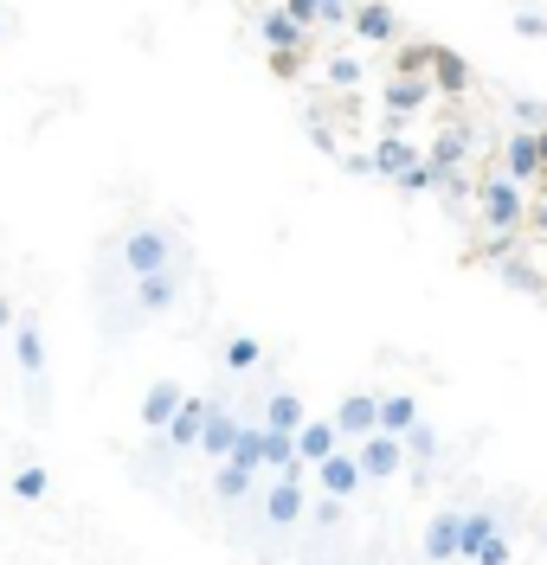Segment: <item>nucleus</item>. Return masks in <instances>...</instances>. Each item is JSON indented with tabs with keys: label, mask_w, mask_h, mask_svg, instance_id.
<instances>
[{
	"label": "nucleus",
	"mask_w": 547,
	"mask_h": 565,
	"mask_svg": "<svg viewBox=\"0 0 547 565\" xmlns=\"http://www.w3.org/2000/svg\"><path fill=\"white\" fill-rule=\"evenodd\" d=\"M476 206H483V225L503 238V232H515L522 218H528V193H522V180H509V174H496L483 193H476Z\"/></svg>",
	"instance_id": "nucleus-1"
},
{
	"label": "nucleus",
	"mask_w": 547,
	"mask_h": 565,
	"mask_svg": "<svg viewBox=\"0 0 547 565\" xmlns=\"http://www.w3.org/2000/svg\"><path fill=\"white\" fill-rule=\"evenodd\" d=\"M123 264H129V277L168 270V264H175V238H168L161 225H143V232H129V245H123Z\"/></svg>",
	"instance_id": "nucleus-2"
},
{
	"label": "nucleus",
	"mask_w": 547,
	"mask_h": 565,
	"mask_svg": "<svg viewBox=\"0 0 547 565\" xmlns=\"http://www.w3.org/2000/svg\"><path fill=\"white\" fill-rule=\"evenodd\" d=\"M361 476H393L406 462V437H393V430H367L361 437Z\"/></svg>",
	"instance_id": "nucleus-3"
},
{
	"label": "nucleus",
	"mask_w": 547,
	"mask_h": 565,
	"mask_svg": "<svg viewBox=\"0 0 547 565\" xmlns=\"http://www.w3.org/2000/svg\"><path fill=\"white\" fill-rule=\"evenodd\" d=\"M355 39H367V45H393L400 39V20H393V7H380V0H355Z\"/></svg>",
	"instance_id": "nucleus-4"
},
{
	"label": "nucleus",
	"mask_w": 547,
	"mask_h": 565,
	"mask_svg": "<svg viewBox=\"0 0 547 565\" xmlns=\"http://www.w3.org/2000/svg\"><path fill=\"white\" fill-rule=\"evenodd\" d=\"M316 476H323V494H335V501H348V494H355V489L367 482L361 462L348 457V450H328V457L316 462Z\"/></svg>",
	"instance_id": "nucleus-5"
},
{
	"label": "nucleus",
	"mask_w": 547,
	"mask_h": 565,
	"mask_svg": "<svg viewBox=\"0 0 547 565\" xmlns=\"http://www.w3.org/2000/svg\"><path fill=\"white\" fill-rule=\"evenodd\" d=\"M264 521H271V527H296V521H303V482L277 476V482L264 489Z\"/></svg>",
	"instance_id": "nucleus-6"
},
{
	"label": "nucleus",
	"mask_w": 547,
	"mask_h": 565,
	"mask_svg": "<svg viewBox=\"0 0 547 565\" xmlns=\"http://www.w3.org/2000/svg\"><path fill=\"white\" fill-rule=\"evenodd\" d=\"M464 148H471V129H438L432 154H425V168H432V180H444V186H451V174L464 168Z\"/></svg>",
	"instance_id": "nucleus-7"
},
{
	"label": "nucleus",
	"mask_w": 547,
	"mask_h": 565,
	"mask_svg": "<svg viewBox=\"0 0 547 565\" xmlns=\"http://www.w3.org/2000/svg\"><path fill=\"white\" fill-rule=\"evenodd\" d=\"M341 444V424L335 418H303L296 424V462H323Z\"/></svg>",
	"instance_id": "nucleus-8"
},
{
	"label": "nucleus",
	"mask_w": 547,
	"mask_h": 565,
	"mask_svg": "<svg viewBox=\"0 0 547 565\" xmlns=\"http://www.w3.org/2000/svg\"><path fill=\"white\" fill-rule=\"evenodd\" d=\"M503 174L509 180H535L541 174V141L528 136V129H515V136L503 141Z\"/></svg>",
	"instance_id": "nucleus-9"
},
{
	"label": "nucleus",
	"mask_w": 547,
	"mask_h": 565,
	"mask_svg": "<svg viewBox=\"0 0 547 565\" xmlns=\"http://www.w3.org/2000/svg\"><path fill=\"white\" fill-rule=\"evenodd\" d=\"M232 437H239V418H232L225 405H207V424H200V450H207V462H225Z\"/></svg>",
	"instance_id": "nucleus-10"
},
{
	"label": "nucleus",
	"mask_w": 547,
	"mask_h": 565,
	"mask_svg": "<svg viewBox=\"0 0 547 565\" xmlns=\"http://www.w3.org/2000/svg\"><path fill=\"white\" fill-rule=\"evenodd\" d=\"M175 296H181V270H148V277H136V309H148V316H161Z\"/></svg>",
	"instance_id": "nucleus-11"
},
{
	"label": "nucleus",
	"mask_w": 547,
	"mask_h": 565,
	"mask_svg": "<svg viewBox=\"0 0 547 565\" xmlns=\"http://www.w3.org/2000/svg\"><path fill=\"white\" fill-rule=\"evenodd\" d=\"M257 33H264L271 52H303V45H309V33L296 26L291 13H264V20H257Z\"/></svg>",
	"instance_id": "nucleus-12"
},
{
	"label": "nucleus",
	"mask_w": 547,
	"mask_h": 565,
	"mask_svg": "<svg viewBox=\"0 0 547 565\" xmlns=\"http://www.w3.org/2000/svg\"><path fill=\"white\" fill-rule=\"evenodd\" d=\"M335 424H341L348 437H367V430H380V405H374L367 392H355V398H341V412H335Z\"/></svg>",
	"instance_id": "nucleus-13"
},
{
	"label": "nucleus",
	"mask_w": 547,
	"mask_h": 565,
	"mask_svg": "<svg viewBox=\"0 0 547 565\" xmlns=\"http://www.w3.org/2000/svg\"><path fill=\"white\" fill-rule=\"evenodd\" d=\"M181 398H187V392L175 386V380H161V386L143 398V424H148V430H161V424L175 418V405H181Z\"/></svg>",
	"instance_id": "nucleus-14"
},
{
	"label": "nucleus",
	"mask_w": 547,
	"mask_h": 565,
	"mask_svg": "<svg viewBox=\"0 0 547 565\" xmlns=\"http://www.w3.org/2000/svg\"><path fill=\"white\" fill-rule=\"evenodd\" d=\"M412 161H419V148H406L400 136H387L380 148H374V174H387V180H400Z\"/></svg>",
	"instance_id": "nucleus-15"
},
{
	"label": "nucleus",
	"mask_w": 547,
	"mask_h": 565,
	"mask_svg": "<svg viewBox=\"0 0 547 565\" xmlns=\"http://www.w3.org/2000/svg\"><path fill=\"white\" fill-rule=\"evenodd\" d=\"M425 97H432V90H425V77H393V84H387V109H393V116H412Z\"/></svg>",
	"instance_id": "nucleus-16"
},
{
	"label": "nucleus",
	"mask_w": 547,
	"mask_h": 565,
	"mask_svg": "<svg viewBox=\"0 0 547 565\" xmlns=\"http://www.w3.org/2000/svg\"><path fill=\"white\" fill-rule=\"evenodd\" d=\"M264 424H271V430H296V424H303V398H296V392H271V398H264Z\"/></svg>",
	"instance_id": "nucleus-17"
},
{
	"label": "nucleus",
	"mask_w": 547,
	"mask_h": 565,
	"mask_svg": "<svg viewBox=\"0 0 547 565\" xmlns=\"http://www.w3.org/2000/svg\"><path fill=\"white\" fill-rule=\"evenodd\" d=\"M490 533H496V514H483V508H476L471 521L457 527V559H476V546H483Z\"/></svg>",
	"instance_id": "nucleus-18"
},
{
	"label": "nucleus",
	"mask_w": 547,
	"mask_h": 565,
	"mask_svg": "<svg viewBox=\"0 0 547 565\" xmlns=\"http://www.w3.org/2000/svg\"><path fill=\"white\" fill-rule=\"evenodd\" d=\"M252 482H257L252 469H239V462H225V469L213 476V494H219V501H245V494H252Z\"/></svg>",
	"instance_id": "nucleus-19"
},
{
	"label": "nucleus",
	"mask_w": 547,
	"mask_h": 565,
	"mask_svg": "<svg viewBox=\"0 0 547 565\" xmlns=\"http://www.w3.org/2000/svg\"><path fill=\"white\" fill-rule=\"evenodd\" d=\"M432 71H438V90H464L471 84V65L457 52H432Z\"/></svg>",
	"instance_id": "nucleus-20"
},
{
	"label": "nucleus",
	"mask_w": 547,
	"mask_h": 565,
	"mask_svg": "<svg viewBox=\"0 0 547 565\" xmlns=\"http://www.w3.org/2000/svg\"><path fill=\"white\" fill-rule=\"evenodd\" d=\"M412 418H419V405H412V398H387V405H380V430H393V437H406Z\"/></svg>",
	"instance_id": "nucleus-21"
},
{
	"label": "nucleus",
	"mask_w": 547,
	"mask_h": 565,
	"mask_svg": "<svg viewBox=\"0 0 547 565\" xmlns=\"http://www.w3.org/2000/svg\"><path fill=\"white\" fill-rule=\"evenodd\" d=\"M323 77H328V84H335V90H348V84L361 77V58H355V52H335V58H328V65H323Z\"/></svg>",
	"instance_id": "nucleus-22"
},
{
	"label": "nucleus",
	"mask_w": 547,
	"mask_h": 565,
	"mask_svg": "<svg viewBox=\"0 0 547 565\" xmlns=\"http://www.w3.org/2000/svg\"><path fill=\"white\" fill-rule=\"evenodd\" d=\"M393 71H400V77H425V71H432V45H400Z\"/></svg>",
	"instance_id": "nucleus-23"
},
{
	"label": "nucleus",
	"mask_w": 547,
	"mask_h": 565,
	"mask_svg": "<svg viewBox=\"0 0 547 565\" xmlns=\"http://www.w3.org/2000/svg\"><path fill=\"white\" fill-rule=\"evenodd\" d=\"M257 360H264V348H257V341H232V348H225V366H232V373H252Z\"/></svg>",
	"instance_id": "nucleus-24"
},
{
	"label": "nucleus",
	"mask_w": 547,
	"mask_h": 565,
	"mask_svg": "<svg viewBox=\"0 0 547 565\" xmlns=\"http://www.w3.org/2000/svg\"><path fill=\"white\" fill-rule=\"evenodd\" d=\"M284 13H291L296 26H303V33H309V26H316V20H323V0H284Z\"/></svg>",
	"instance_id": "nucleus-25"
},
{
	"label": "nucleus",
	"mask_w": 547,
	"mask_h": 565,
	"mask_svg": "<svg viewBox=\"0 0 547 565\" xmlns=\"http://www.w3.org/2000/svg\"><path fill=\"white\" fill-rule=\"evenodd\" d=\"M425 546H432L438 559H444V553H457V521H438V527H432V540H425Z\"/></svg>",
	"instance_id": "nucleus-26"
},
{
	"label": "nucleus",
	"mask_w": 547,
	"mask_h": 565,
	"mask_svg": "<svg viewBox=\"0 0 547 565\" xmlns=\"http://www.w3.org/2000/svg\"><path fill=\"white\" fill-rule=\"evenodd\" d=\"M400 186H406V193H425V186H432V168H425V161H412V168L400 174Z\"/></svg>",
	"instance_id": "nucleus-27"
},
{
	"label": "nucleus",
	"mask_w": 547,
	"mask_h": 565,
	"mask_svg": "<svg viewBox=\"0 0 547 565\" xmlns=\"http://www.w3.org/2000/svg\"><path fill=\"white\" fill-rule=\"evenodd\" d=\"M335 521H341V501H335V494H328L323 508H316V527H335Z\"/></svg>",
	"instance_id": "nucleus-28"
},
{
	"label": "nucleus",
	"mask_w": 547,
	"mask_h": 565,
	"mask_svg": "<svg viewBox=\"0 0 547 565\" xmlns=\"http://www.w3.org/2000/svg\"><path fill=\"white\" fill-rule=\"evenodd\" d=\"M355 13V0H323V20H348Z\"/></svg>",
	"instance_id": "nucleus-29"
},
{
	"label": "nucleus",
	"mask_w": 547,
	"mask_h": 565,
	"mask_svg": "<svg viewBox=\"0 0 547 565\" xmlns=\"http://www.w3.org/2000/svg\"><path fill=\"white\" fill-rule=\"evenodd\" d=\"M535 225H541V232H547V200H541V206H535Z\"/></svg>",
	"instance_id": "nucleus-30"
},
{
	"label": "nucleus",
	"mask_w": 547,
	"mask_h": 565,
	"mask_svg": "<svg viewBox=\"0 0 547 565\" xmlns=\"http://www.w3.org/2000/svg\"><path fill=\"white\" fill-rule=\"evenodd\" d=\"M535 141H541V168H547V129H541V136H535Z\"/></svg>",
	"instance_id": "nucleus-31"
}]
</instances>
